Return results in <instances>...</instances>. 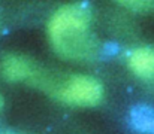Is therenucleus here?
<instances>
[{"instance_id": "obj_1", "label": "nucleus", "mask_w": 154, "mask_h": 134, "mask_svg": "<svg viewBox=\"0 0 154 134\" xmlns=\"http://www.w3.org/2000/svg\"><path fill=\"white\" fill-rule=\"evenodd\" d=\"M50 39L61 57L69 60H87L96 52L91 34V18L82 6H63L50 21Z\"/></svg>"}, {"instance_id": "obj_2", "label": "nucleus", "mask_w": 154, "mask_h": 134, "mask_svg": "<svg viewBox=\"0 0 154 134\" xmlns=\"http://www.w3.org/2000/svg\"><path fill=\"white\" fill-rule=\"evenodd\" d=\"M41 84L51 89L60 101L67 104L93 106L102 98V85L94 78L87 75H72L60 82H54L44 76Z\"/></svg>"}, {"instance_id": "obj_3", "label": "nucleus", "mask_w": 154, "mask_h": 134, "mask_svg": "<svg viewBox=\"0 0 154 134\" xmlns=\"http://www.w3.org/2000/svg\"><path fill=\"white\" fill-rule=\"evenodd\" d=\"M2 75L8 81H33L41 76V70L23 55H6L0 64Z\"/></svg>"}, {"instance_id": "obj_4", "label": "nucleus", "mask_w": 154, "mask_h": 134, "mask_svg": "<svg viewBox=\"0 0 154 134\" xmlns=\"http://www.w3.org/2000/svg\"><path fill=\"white\" fill-rule=\"evenodd\" d=\"M129 66L132 72L144 82L154 87V49L138 48L129 55Z\"/></svg>"}, {"instance_id": "obj_5", "label": "nucleus", "mask_w": 154, "mask_h": 134, "mask_svg": "<svg viewBox=\"0 0 154 134\" xmlns=\"http://www.w3.org/2000/svg\"><path fill=\"white\" fill-rule=\"evenodd\" d=\"M0 106H2V98H0Z\"/></svg>"}]
</instances>
